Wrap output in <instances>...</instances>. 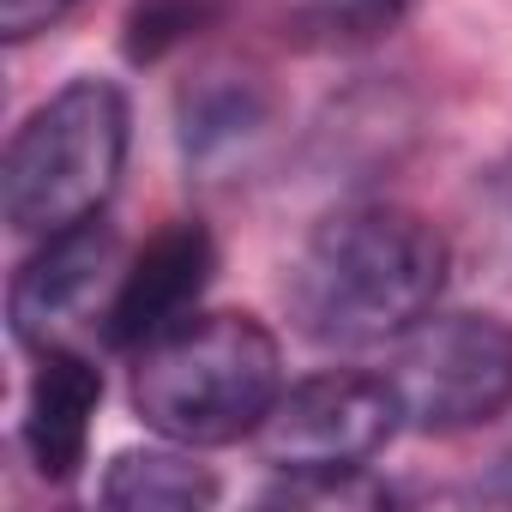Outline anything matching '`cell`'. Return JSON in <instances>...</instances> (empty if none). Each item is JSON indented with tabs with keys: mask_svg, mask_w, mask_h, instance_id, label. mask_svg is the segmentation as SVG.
<instances>
[{
	"mask_svg": "<svg viewBox=\"0 0 512 512\" xmlns=\"http://www.w3.org/2000/svg\"><path fill=\"white\" fill-rule=\"evenodd\" d=\"M446 235L392 199L338 205L290 266V320L320 350H374L422 326L446 290Z\"/></svg>",
	"mask_w": 512,
	"mask_h": 512,
	"instance_id": "obj_1",
	"label": "cell"
},
{
	"mask_svg": "<svg viewBox=\"0 0 512 512\" xmlns=\"http://www.w3.org/2000/svg\"><path fill=\"white\" fill-rule=\"evenodd\" d=\"M284 398V350L266 320L187 314L133 350V410L175 446H235Z\"/></svg>",
	"mask_w": 512,
	"mask_h": 512,
	"instance_id": "obj_2",
	"label": "cell"
},
{
	"mask_svg": "<svg viewBox=\"0 0 512 512\" xmlns=\"http://www.w3.org/2000/svg\"><path fill=\"white\" fill-rule=\"evenodd\" d=\"M127 97L115 79H73L49 103H37L0 163V211L19 235H55L85 217H103L121 169H127Z\"/></svg>",
	"mask_w": 512,
	"mask_h": 512,
	"instance_id": "obj_3",
	"label": "cell"
},
{
	"mask_svg": "<svg viewBox=\"0 0 512 512\" xmlns=\"http://www.w3.org/2000/svg\"><path fill=\"white\" fill-rule=\"evenodd\" d=\"M398 428H404V404H398L392 374L326 368V374L284 386V398L272 404V416L260 422L253 440H260V458L284 470L290 482L332 488L368 470V458H380Z\"/></svg>",
	"mask_w": 512,
	"mask_h": 512,
	"instance_id": "obj_4",
	"label": "cell"
},
{
	"mask_svg": "<svg viewBox=\"0 0 512 512\" xmlns=\"http://www.w3.org/2000/svg\"><path fill=\"white\" fill-rule=\"evenodd\" d=\"M392 386L404 428L464 434L512 410V326L494 314H440L398 338Z\"/></svg>",
	"mask_w": 512,
	"mask_h": 512,
	"instance_id": "obj_5",
	"label": "cell"
},
{
	"mask_svg": "<svg viewBox=\"0 0 512 512\" xmlns=\"http://www.w3.org/2000/svg\"><path fill=\"white\" fill-rule=\"evenodd\" d=\"M217 272V241L205 223L181 217L145 241V253L121 272L109 308H103V344L109 350H139L175 320H187Z\"/></svg>",
	"mask_w": 512,
	"mask_h": 512,
	"instance_id": "obj_6",
	"label": "cell"
},
{
	"mask_svg": "<svg viewBox=\"0 0 512 512\" xmlns=\"http://www.w3.org/2000/svg\"><path fill=\"white\" fill-rule=\"evenodd\" d=\"M109 266H115V229L103 217H85L73 229L43 235V247L13 272V290H7L13 338L31 350H49L61 338V326L97 296Z\"/></svg>",
	"mask_w": 512,
	"mask_h": 512,
	"instance_id": "obj_7",
	"label": "cell"
},
{
	"mask_svg": "<svg viewBox=\"0 0 512 512\" xmlns=\"http://www.w3.org/2000/svg\"><path fill=\"white\" fill-rule=\"evenodd\" d=\"M103 404V374L79 356V350H61L49 344L37 374H31V392H25V452L37 464L43 482H73L79 464H85V446H91V416Z\"/></svg>",
	"mask_w": 512,
	"mask_h": 512,
	"instance_id": "obj_8",
	"label": "cell"
},
{
	"mask_svg": "<svg viewBox=\"0 0 512 512\" xmlns=\"http://www.w3.org/2000/svg\"><path fill=\"white\" fill-rule=\"evenodd\" d=\"M217 476L187 452L175 446H133V452H115V464L103 470V488L97 500L103 506H121V512H199V506H217Z\"/></svg>",
	"mask_w": 512,
	"mask_h": 512,
	"instance_id": "obj_9",
	"label": "cell"
},
{
	"mask_svg": "<svg viewBox=\"0 0 512 512\" xmlns=\"http://www.w3.org/2000/svg\"><path fill=\"white\" fill-rule=\"evenodd\" d=\"M181 151L193 163H211L235 145H247L272 115V91L253 73H199L181 91Z\"/></svg>",
	"mask_w": 512,
	"mask_h": 512,
	"instance_id": "obj_10",
	"label": "cell"
},
{
	"mask_svg": "<svg viewBox=\"0 0 512 512\" xmlns=\"http://www.w3.org/2000/svg\"><path fill=\"white\" fill-rule=\"evenodd\" d=\"M416 0H302L284 19V43L308 55H344V49H374L386 43Z\"/></svg>",
	"mask_w": 512,
	"mask_h": 512,
	"instance_id": "obj_11",
	"label": "cell"
},
{
	"mask_svg": "<svg viewBox=\"0 0 512 512\" xmlns=\"http://www.w3.org/2000/svg\"><path fill=\"white\" fill-rule=\"evenodd\" d=\"M217 19H223V0H133L121 19V49L133 67H151V61L187 49Z\"/></svg>",
	"mask_w": 512,
	"mask_h": 512,
	"instance_id": "obj_12",
	"label": "cell"
},
{
	"mask_svg": "<svg viewBox=\"0 0 512 512\" xmlns=\"http://www.w3.org/2000/svg\"><path fill=\"white\" fill-rule=\"evenodd\" d=\"M79 0H0V37L7 43H31L43 31H55Z\"/></svg>",
	"mask_w": 512,
	"mask_h": 512,
	"instance_id": "obj_13",
	"label": "cell"
},
{
	"mask_svg": "<svg viewBox=\"0 0 512 512\" xmlns=\"http://www.w3.org/2000/svg\"><path fill=\"white\" fill-rule=\"evenodd\" d=\"M476 494H482V500H506V506H512V428H506V440L494 446L488 470L476 476Z\"/></svg>",
	"mask_w": 512,
	"mask_h": 512,
	"instance_id": "obj_14",
	"label": "cell"
}]
</instances>
